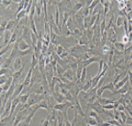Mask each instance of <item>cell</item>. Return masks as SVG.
<instances>
[{"mask_svg": "<svg viewBox=\"0 0 132 126\" xmlns=\"http://www.w3.org/2000/svg\"><path fill=\"white\" fill-rule=\"evenodd\" d=\"M42 123H43V125H42V126H49V124H50V121L48 120V119L42 120Z\"/></svg>", "mask_w": 132, "mask_h": 126, "instance_id": "cell-51", "label": "cell"}, {"mask_svg": "<svg viewBox=\"0 0 132 126\" xmlns=\"http://www.w3.org/2000/svg\"><path fill=\"white\" fill-rule=\"evenodd\" d=\"M130 90H131V86H130V82H128V83H125V85L122 86L121 89L116 90V91L113 92V94H114V95H115V94H122V95H123V94H126Z\"/></svg>", "mask_w": 132, "mask_h": 126, "instance_id": "cell-9", "label": "cell"}, {"mask_svg": "<svg viewBox=\"0 0 132 126\" xmlns=\"http://www.w3.org/2000/svg\"><path fill=\"white\" fill-rule=\"evenodd\" d=\"M126 3H127V1H123V0L118 1V10L126 9Z\"/></svg>", "mask_w": 132, "mask_h": 126, "instance_id": "cell-36", "label": "cell"}, {"mask_svg": "<svg viewBox=\"0 0 132 126\" xmlns=\"http://www.w3.org/2000/svg\"><path fill=\"white\" fill-rule=\"evenodd\" d=\"M120 115H121V119H122V124H123V125H124V124L127 123L128 117H127L125 112H120Z\"/></svg>", "mask_w": 132, "mask_h": 126, "instance_id": "cell-40", "label": "cell"}, {"mask_svg": "<svg viewBox=\"0 0 132 126\" xmlns=\"http://www.w3.org/2000/svg\"><path fill=\"white\" fill-rule=\"evenodd\" d=\"M65 126H71V123L69 122L68 119L65 121Z\"/></svg>", "mask_w": 132, "mask_h": 126, "instance_id": "cell-52", "label": "cell"}, {"mask_svg": "<svg viewBox=\"0 0 132 126\" xmlns=\"http://www.w3.org/2000/svg\"><path fill=\"white\" fill-rule=\"evenodd\" d=\"M99 27H100V33H101V35H102V34H104V33L106 32V20H105V19H104V18L102 19L101 22H100Z\"/></svg>", "mask_w": 132, "mask_h": 126, "instance_id": "cell-29", "label": "cell"}, {"mask_svg": "<svg viewBox=\"0 0 132 126\" xmlns=\"http://www.w3.org/2000/svg\"><path fill=\"white\" fill-rule=\"evenodd\" d=\"M101 60H102L101 56H94V57L89 58V59L87 60V61H83V67H88L89 64H91V63H93V62H97V61H98V62H99Z\"/></svg>", "mask_w": 132, "mask_h": 126, "instance_id": "cell-11", "label": "cell"}, {"mask_svg": "<svg viewBox=\"0 0 132 126\" xmlns=\"http://www.w3.org/2000/svg\"><path fill=\"white\" fill-rule=\"evenodd\" d=\"M125 45H124L122 42H116L114 45V50L120 52V53H124V51L126 50V46H125Z\"/></svg>", "mask_w": 132, "mask_h": 126, "instance_id": "cell-16", "label": "cell"}, {"mask_svg": "<svg viewBox=\"0 0 132 126\" xmlns=\"http://www.w3.org/2000/svg\"><path fill=\"white\" fill-rule=\"evenodd\" d=\"M99 3H100L99 0H98V1H97V0H94L93 2H92L91 5H90V6L89 7V12H90L92 13V12H93V10L95 9V7H96L97 5H98V4H99Z\"/></svg>", "mask_w": 132, "mask_h": 126, "instance_id": "cell-38", "label": "cell"}, {"mask_svg": "<svg viewBox=\"0 0 132 126\" xmlns=\"http://www.w3.org/2000/svg\"><path fill=\"white\" fill-rule=\"evenodd\" d=\"M23 65H24V63L22 64V62H21V59H20V57L16 58V59L14 60V61H13V66H12V70L14 72L16 71H19L21 67H23Z\"/></svg>", "mask_w": 132, "mask_h": 126, "instance_id": "cell-13", "label": "cell"}, {"mask_svg": "<svg viewBox=\"0 0 132 126\" xmlns=\"http://www.w3.org/2000/svg\"><path fill=\"white\" fill-rule=\"evenodd\" d=\"M110 51H111V47H109L107 45H104L103 47H102V51H101V53L103 55L105 54H107V53H110Z\"/></svg>", "mask_w": 132, "mask_h": 126, "instance_id": "cell-37", "label": "cell"}, {"mask_svg": "<svg viewBox=\"0 0 132 126\" xmlns=\"http://www.w3.org/2000/svg\"><path fill=\"white\" fill-rule=\"evenodd\" d=\"M77 40H78V45H83V46H87V45H89V44L91 43V42L89 40V38L87 37V36L84 34V31H83V36H82V37H80Z\"/></svg>", "mask_w": 132, "mask_h": 126, "instance_id": "cell-10", "label": "cell"}, {"mask_svg": "<svg viewBox=\"0 0 132 126\" xmlns=\"http://www.w3.org/2000/svg\"><path fill=\"white\" fill-rule=\"evenodd\" d=\"M87 124H89V125H91V126H98V121L96 120L95 118L93 117H89L87 119Z\"/></svg>", "mask_w": 132, "mask_h": 126, "instance_id": "cell-30", "label": "cell"}, {"mask_svg": "<svg viewBox=\"0 0 132 126\" xmlns=\"http://www.w3.org/2000/svg\"><path fill=\"white\" fill-rule=\"evenodd\" d=\"M87 68L86 67H83V73H82V75H81V79H80V82H81L82 83H84V82H85L86 78H87Z\"/></svg>", "mask_w": 132, "mask_h": 126, "instance_id": "cell-28", "label": "cell"}, {"mask_svg": "<svg viewBox=\"0 0 132 126\" xmlns=\"http://www.w3.org/2000/svg\"><path fill=\"white\" fill-rule=\"evenodd\" d=\"M52 97H53V99L55 100V101L57 102V104L63 103L64 100H66L65 96L62 95L60 92H52Z\"/></svg>", "mask_w": 132, "mask_h": 126, "instance_id": "cell-12", "label": "cell"}, {"mask_svg": "<svg viewBox=\"0 0 132 126\" xmlns=\"http://www.w3.org/2000/svg\"><path fill=\"white\" fill-rule=\"evenodd\" d=\"M56 72H57L58 76H61V75H63V74L66 72V69L64 68V67H61L59 64H57V69H56Z\"/></svg>", "mask_w": 132, "mask_h": 126, "instance_id": "cell-26", "label": "cell"}, {"mask_svg": "<svg viewBox=\"0 0 132 126\" xmlns=\"http://www.w3.org/2000/svg\"><path fill=\"white\" fill-rule=\"evenodd\" d=\"M86 126H91V125H89V124H86Z\"/></svg>", "mask_w": 132, "mask_h": 126, "instance_id": "cell-53", "label": "cell"}, {"mask_svg": "<svg viewBox=\"0 0 132 126\" xmlns=\"http://www.w3.org/2000/svg\"><path fill=\"white\" fill-rule=\"evenodd\" d=\"M23 40L28 43L29 45H32V39H31V29L29 26H25L22 28V35H21Z\"/></svg>", "mask_w": 132, "mask_h": 126, "instance_id": "cell-2", "label": "cell"}, {"mask_svg": "<svg viewBox=\"0 0 132 126\" xmlns=\"http://www.w3.org/2000/svg\"><path fill=\"white\" fill-rule=\"evenodd\" d=\"M14 71L10 68H1V75H7V76H12Z\"/></svg>", "mask_w": 132, "mask_h": 126, "instance_id": "cell-19", "label": "cell"}, {"mask_svg": "<svg viewBox=\"0 0 132 126\" xmlns=\"http://www.w3.org/2000/svg\"><path fill=\"white\" fill-rule=\"evenodd\" d=\"M17 126H30V124H28L25 120H23V121H21V122H20Z\"/></svg>", "mask_w": 132, "mask_h": 126, "instance_id": "cell-50", "label": "cell"}, {"mask_svg": "<svg viewBox=\"0 0 132 126\" xmlns=\"http://www.w3.org/2000/svg\"><path fill=\"white\" fill-rule=\"evenodd\" d=\"M124 19H125V17H121V16H118L117 18H116V21H115L116 27H118V28H121V27H122V25H123Z\"/></svg>", "mask_w": 132, "mask_h": 126, "instance_id": "cell-27", "label": "cell"}, {"mask_svg": "<svg viewBox=\"0 0 132 126\" xmlns=\"http://www.w3.org/2000/svg\"><path fill=\"white\" fill-rule=\"evenodd\" d=\"M106 90H109V91H111V92H114V90H115V88H114V84L113 82H110V83H106V85H103L102 87H100L99 89H98V91H97V96H98V98H101L102 97V94H103V92L106 91Z\"/></svg>", "mask_w": 132, "mask_h": 126, "instance_id": "cell-3", "label": "cell"}, {"mask_svg": "<svg viewBox=\"0 0 132 126\" xmlns=\"http://www.w3.org/2000/svg\"><path fill=\"white\" fill-rule=\"evenodd\" d=\"M64 77H66L67 79H68L70 82H76L77 81V78H76V73H75V71H73L72 69H67L66 72L63 74Z\"/></svg>", "mask_w": 132, "mask_h": 126, "instance_id": "cell-5", "label": "cell"}, {"mask_svg": "<svg viewBox=\"0 0 132 126\" xmlns=\"http://www.w3.org/2000/svg\"><path fill=\"white\" fill-rule=\"evenodd\" d=\"M129 79H130V78H129V75H125V76H124L123 78H122V80H121L120 82H118L117 84H116V85L114 86V88H115V90H114V91H116V90L121 89V88H122V86L125 85V83H128V82H129Z\"/></svg>", "mask_w": 132, "mask_h": 126, "instance_id": "cell-15", "label": "cell"}, {"mask_svg": "<svg viewBox=\"0 0 132 126\" xmlns=\"http://www.w3.org/2000/svg\"><path fill=\"white\" fill-rule=\"evenodd\" d=\"M20 102V96L18 97L14 98V99H12V109H11V114L10 116H12V114L14 112L15 108H17V105Z\"/></svg>", "mask_w": 132, "mask_h": 126, "instance_id": "cell-17", "label": "cell"}, {"mask_svg": "<svg viewBox=\"0 0 132 126\" xmlns=\"http://www.w3.org/2000/svg\"><path fill=\"white\" fill-rule=\"evenodd\" d=\"M106 75H104L103 77L100 78L99 82H98V84L97 85V88H98V89H99L100 87H102V86H103V83H105V81H106Z\"/></svg>", "mask_w": 132, "mask_h": 126, "instance_id": "cell-43", "label": "cell"}, {"mask_svg": "<svg viewBox=\"0 0 132 126\" xmlns=\"http://www.w3.org/2000/svg\"><path fill=\"white\" fill-rule=\"evenodd\" d=\"M30 91H32V92H34V93L40 94V95L41 94H45V90L44 86L42 85V83H35Z\"/></svg>", "mask_w": 132, "mask_h": 126, "instance_id": "cell-7", "label": "cell"}, {"mask_svg": "<svg viewBox=\"0 0 132 126\" xmlns=\"http://www.w3.org/2000/svg\"><path fill=\"white\" fill-rule=\"evenodd\" d=\"M24 4H25V0H21L20 3L18 4V7H17V10H16V15L18 14L19 12H20L22 10H24Z\"/></svg>", "mask_w": 132, "mask_h": 126, "instance_id": "cell-32", "label": "cell"}, {"mask_svg": "<svg viewBox=\"0 0 132 126\" xmlns=\"http://www.w3.org/2000/svg\"><path fill=\"white\" fill-rule=\"evenodd\" d=\"M39 108H44V109L50 110V107H49V105H48V102H47V100H45V99L44 100H42L41 102H39V103L30 107L31 111H35V112H37Z\"/></svg>", "mask_w": 132, "mask_h": 126, "instance_id": "cell-4", "label": "cell"}, {"mask_svg": "<svg viewBox=\"0 0 132 126\" xmlns=\"http://www.w3.org/2000/svg\"><path fill=\"white\" fill-rule=\"evenodd\" d=\"M11 62H12V60L9 57H7L4 61V62L1 63V68H9V67L11 65Z\"/></svg>", "mask_w": 132, "mask_h": 126, "instance_id": "cell-21", "label": "cell"}, {"mask_svg": "<svg viewBox=\"0 0 132 126\" xmlns=\"http://www.w3.org/2000/svg\"><path fill=\"white\" fill-rule=\"evenodd\" d=\"M34 69L35 68H34V67H30V68H29V72H28V74H27V75H26V78H25L24 82H23V85H24V87H29V86H30Z\"/></svg>", "mask_w": 132, "mask_h": 126, "instance_id": "cell-8", "label": "cell"}, {"mask_svg": "<svg viewBox=\"0 0 132 126\" xmlns=\"http://www.w3.org/2000/svg\"><path fill=\"white\" fill-rule=\"evenodd\" d=\"M26 16H28V15H27L26 10H22L21 12H19L18 14L16 15V20H18V21H20V20H22V19H24Z\"/></svg>", "mask_w": 132, "mask_h": 126, "instance_id": "cell-25", "label": "cell"}, {"mask_svg": "<svg viewBox=\"0 0 132 126\" xmlns=\"http://www.w3.org/2000/svg\"><path fill=\"white\" fill-rule=\"evenodd\" d=\"M29 28H30L31 31L38 37V32H37V28H36V24H35V20H30V22H29Z\"/></svg>", "mask_w": 132, "mask_h": 126, "instance_id": "cell-24", "label": "cell"}, {"mask_svg": "<svg viewBox=\"0 0 132 126\" xmlns=\"http://www.w3.org/2000/svg\"><path fill=\"white\" fill-rule=\"evenodd\" d=\"M129 42H130V39H129V35L124 36V37H122V43H123L124 45H126V44H128Z\"/></svg>", "mask_w": 132, "mask_h": 126, "instance_id": "cell-48", "label": "cell"}, {"mask_svg": "<svg viewBox=\"0 0 132 126\" xmlns=\"http://www.w3.org/2000/svg\"><path fill=\"white\" fill-rule=\"evenodd\" d=\"M128 15V12H127L126 9H122V10H118V16L121 17H126Z\"/></svg>", "mask_w": 132, "mask_h": 126, "instance_id": "cell-39", "label": "cell"}, {"mask_svg": "<svg viewBox=\"0 0 132 126\" xmlns=\"http://www.w3.org/2000/svg\"><path fill=\"white\" fill-rule=\"evenodd\" d=\"M103 108L105 110H111V109H114V104H108V105H105V106H102Z\"/></svg>", "mask_w": 132, "mask_h": 126, "instance_id": "cell-45", "label": "cell"}, {"mask_svg": "<svg viewBox=\"0 0 132 126\" xmlns=\"http://www.w3.org/2000/svg\"><path fill=\"white\" fill-rule=\"evenodd\" d=\"M35 113H36V112H35V111H31L30 113H29V114L28 115V116H27V117L24 119V120L26 121V122L28 123V124H31V122H32L33 117H34V116H35Z\"/></svg>", "mask_w": 132, "mask_h": 126, "instance_id": "cell-34", "label": "cell"}, {"mask_svg": "<svg viewBox=\"0 0 132 126\" xmlns=\"http://www.w3.org/2000/svg\"><path fill=\"white\" fill-rule=\"evenodd\" d=\"M34 53V49L30 48L29 50H26V51H19L18 53V57H23L25 55H29V54H33Z\"/></svg>", "mask_w": 132, "mask_h": 126, "instance_id": "cell-20", "label": "cell"}, {"mask_svg": "<svg viewBox=\"0 0 132 126\" xmlns=\"http://www.w3.org/2000/svg\"><path fill=\"white\" fill-rule=\"evenodd\" d=\"M105 62H106V61H104L103 59L101 60V61H99V70H98V74H100L101 73L102 71H103V68H104V64H105Z\"/></svg>", "mask_w": 132, "mask_h": 126, "instance_id": "cell-46", "label": "cell"}, {"mask_svg": "<svg viewBox=\"0 0 132 126\" xmlns=\"http://www.w3.org/2000/svg\"><path fill=\"white\" fill-rule=\"evenodd\" d=\"M16 43L18 44V47L20 51H26V50H29V49L31 48V45H29L28 43H26L21 37H19Z\"/></svg>", "mask_w": 132, "mask_h": 126, "instance_id": "cell-6", "label": "cell"}, {"mask_svg": "<svg viewBox=\"0 0 132 126\" xmlns=\"http://www.w3.org/2000/svg\"><path fill=\"white\" fill-rule=\"evenodd\" d=\"M117 110L119 112H124V111H125V107H124L123 104H120V105L118 106Z\"/></svg>", "mask_w": 132, "mask_h": 126, "instance_id": "cell-49", "label": "cell"}, {"mask_svg": "<svg viewBox=\"0 0 132 126\" xmlns=\"http://www.w3.org/2000/svg\"><path fill=\"white\" fill-rule=\"evenodd\" d=\"M126 11H127V12H130L132 11V1H127Z\"/></svg>", "mask_w": 132, "mask_h": 126, "instance_id": "cell-44", "label": "cell"}, {"mask_svg": "<svg viewBox=\"0 0 132 126\" xmlns=\"http://www.w3.org/2000/svg\"><path fill=\"white\" fill-rule=\"evenodd\" d=\"M59 21H60V19H59V7H56V13H55V23L58 27L59 26Z\"/></svg>", "mask_w": 132, "mask_h": 126, "instance_id": "cell-33", "label": "cell"}, {"mask_svg": "<svg viewBox=\"0 0 132 126\" xmlns=\"http://www.w3.org/2000/svg\"><path fill=\"white\" fill-rule=\"evenodd\" d=\"M55 52H56L57 55L59 57V56H60V55L62 54V53H66V52H67V49L64 48V47L62 46V45H58V46H57V48H56V51H55Z\"/></svg>", "mask_w": 132, "mask_h": 126, "instance_id": "cell-23", "label": "cell"}, {"mask_svg": "<svg viewBox=\"0 0 132 126\" xmlns=\"http://www.w3.org/2000/svg\"><path fill=\"white\" fill-rule=\"evenodd\" d=\"M38 62H39V60L37 59V58L35 56L34 53H33V54H32V62H31V67L35 68V67L38 65Z\"/></svg>", "mask_w": 132, "mask_h": 126, "instance_id": "cell-35", "label": "cell"}, {"mask_svg": "<svg viewBox=\"0 0 132 126\" xmlns=\"http://www.w3.org/2000/svg\"><path fill=\"white\" fill-rule=\"evenodd\" d=\"M1 4H2V5H4L5 7H10L11 4H12V1H11V0H1Z\"/></svg>", "mask_w": 132, "mask_h": 126, "instance_id": "cell-41", "label": "cell"}, {"mask_svg": "<svg viewBox=\"0 0 132 126\" xmlns=\"http://www.w3.org/2000/svg\"><path fill=\"white\" fill-rule=\"evenodd\" d=\"M84 34L87 36V37L89 38V40L91 42L92 38H93V36H94V30H92L91 29H88L84 30Z\"/></svg>", "mask_w": 132, "mask_h": 126, "instance_id": "cell-22", "label": "cell"}, {"mask_svg": "<svg viewBox=\"0 0 132 126\" xmlns=\"http://www.w3.org/2000/svg\"><path fill=\"white\" fill-rule=\"evenodd\" d=\"M11 46V45H8L7 46L4 47V49H1V53H0V55H1V57H2L3 55H4V53H6V52L9 50V47Z\"/></svg>", "mask_w": 132, "mask_h": 126, "instance_id": "cell-47", "label": "cell"}, {"mask_svg": "<svg viewBox=\"0 0 132 126\" xmlns=\"http://www.w3.org/2000/svg\"><path fill=\"white\" fill-rule=\"evenodd\" d=\"M66 98V100H67L68 102H71V103H75V98L73 97V95H72V92H68L67 94H66L65 96Z\"/></svg>", "mask_w": 132, "mask_h": 126, "instance_id": "cell-31", "label": "cell"}, {"mask_svg": "<svg viewBox=\"0 0 132 126\" xmlns=\"http://www.w3.org/2000/svg\"><path fill=\"white\" fill-rule=\"evenodd\" d=\"M98 100L99 101V103L101 104L102 106H105V105H108V104H114L116 101V99H107V98H98Z\"/></svg>", "mask_w": 132, "mask_h": 126, "instance_id": "cell-14", "label": "cell"}, {"mask_svg": "<svg viewBox=\"0 0 132 126\" xmlns=\"http://www.w3.org/2000/svg\"><path fill=\"white\" fill-rule=\"evenodd\" d=\"M29 96L30 93L29 92H26V93H21L20 95V103L21 104H26L28 103L29 99Z\"/></svg>", "mask_w": 132, "mask_h": 126, "instance_id": "cell-18", "label": "cell"}, {"mask_svg": "<svg viewBox=\"0 0 132 126\" xmlns=\"http://www.w3.org/2000/svg\"><path fill=\"white\" fill-rule=\"evenodd\" d=\"M8 77L9 76H7V75H1V76H0V84H1V86L4 85V83H6Z\"/></svg>", "mask_w": 132, "mask_h": 126, "instance_id": "cell-42", "label": "cell"}, {"mask_svg": "<svg viewBox=\"0 0 132 126\" xmlns=\"http://www.w3.org/2000/svg\"><path fill=\"white\" fill-rule=\"evenodd\" d=\"M45 99V94H37V93H30V96H29V101H28V104H29V107H32L36 104L39 103L42 100H44Z\"/></svg>", "mask_w": 132, "mask_h": 126, "instance_id": "cell-1", "label": "cell"}]
</instances>
